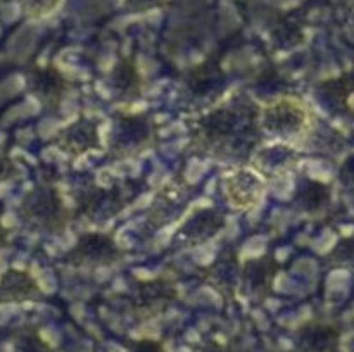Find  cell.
<instances>
[{"instance_id":"1","label":"cell","mask_w":354,"mask_h":352,"mask_svg":"<svg viewBox=\"0 0 354 352\" xmlns=\"http://www.w3.org/2000/svg\"><path fill=\"white\" fill-rule=\"evenodd\" d=\"M248 128H259V109L252 106H223L213 110L201 123V137L209 148L237 147L239 140H248Z\"/></svg>"},{"instance_id":"2","label":"cell","mask_w":354,"mask_h":352,"mask_svg":"<svg viewBox=\"0 0 354 352\" xmlns=\"http://www.w3.org/2000/svg\"><path fill=\"white\" fill-rule=\"evenodd\" d=\"M310 124L306 104L294 95H283L259 107L261 131L277 138H292L304 133Z\"/></svg>"},{"instance_id":"5","label":"cell","mask_w":354,"mask_h":352,"mask_svg":"<svg viewBox=\"0 0 354 352\" xmlns=\"http://www.w3.org/2000/svg\"><path fill=\"white\" fill-rule=\"evenodd\" d=\"M100 123L92 117H78L76 121L62 128L55 137V144L69 157H82L92 150L102 148Z\"/></svg>"},{"instance_id":"13","label":"cell","mask_w":354,"mask_h":352,"mask_svg":"<svg viewBox=\"0 0 354 352\" xmlns=\"http://www.w3.org/2000/svg\"><path fill=\"white\" fill-rule=\"evenodd\" d=\"M17 352H55V351L47 340H44V338L40 337V335L31 333V335H26V337L19 342Z\"/></svg>"},{"instance_id":"4","label":"cell","mask_w":354,"mask_h":352,"mask_svg":"<svg viewBox=\"0 0 354 352\" xmlns=\"http://www.w3.org/2000/svg\"><path fill=\"white\" fill-rule=\"evenodd\" d=\"M123 259V251L111 235L102 231L83 233L69 252V262L75 268H100L113 266Z\"/></svg>"},{"instance_id":"14","label":"cell","mask_w":354,"mask_h":352,"mask_svg":"<svg viewBox=\"0 0 354 352\" xmlns=\"http://www.w3.org/2000/svg\"><path fill=\"white\" fill-rule=\"evenodd\" d=\"M194 352H239L234 344L218 337H207L197 344Z\"/></svg>"},{"instance_id":"10","label":"cell","mask_w":354,"mask_h":352,"mask_svg":"<svg viewBox=\"0 0 354 352\" xmlns=\"http://www.w3.org/2000/svg\"><path fill=\"white\" fill-rule=\"evenodd\" d=\"M111 86L121 100H133L142 92V79L138 68L130 59H123L111 75Z\"/></svg>"},{"instance_id":"12","label":"cell","mask_w":354,"mask_h":352,"mask_svg":"<svg viewBox=\"0 0 354 352\" xmlns=\"http://www.w3.org/2000/svg\"><path fill=\"white\" fill-rule=\"evenodd\" d=\"M61 0H21V9L31 19H40L57 9Z\"/></svg>"},{"instance_id":"15","label":"cell","mask_w":354,"mask_h":352,"mask_svg":"<svg viewBox=\"0 0 354 352\" xmlns=\"http://www.w3.org/2000/svg\"><path fill=\"white\" fill-rule=\"evenodd\" d=\"M128 352H166V347L156 338H137L128 344Z\"/></svg>"},{"instance_id":"9","label":"cell","mask_w":354,"mask_h":352,"mask_svg":"<svg viewBox=\"0 0 354 352\" xmlns=\"http://www.w3.org/2000/svg\"><path fill=\"white\" fill-rule=\"evenodd\" d=\"M225 224L223 214L214 209H203L194 214L182 228H180V238L185 244H203V242L213 238L221 226Z\"/></svg>"},{"instance_id":"16","label":"cell","mask_w":354,"mask_h":352,"mask_svg":"<svg viewBox=\"0 0 354 352\" xmlns=\"http://www.w3.org/2000/svg\"><path fill=\"white\" fill-rule=\"evenodd\" d=\"M127 3L130 7H133L135 10H147L152 7L161 6L162 0H127Z\"/></svg>"},{"instance_id":"3","label":"cell","mask_w":354,"mask_h":352,"mask_svg":"<svg viewBox=\"0 0 354 352\" xmlns=\"http://www.w3.org/2000/svg\"><path fill=\"white\" fill-rule=\"evenodd\" d=\"M178 297V290L165 276L142 280L131 297V311L137 321H149L161 316Z\"/></svg>"},{"instance_id":"6","label":"cell","mask_w":354,"mask_h":352,"mask_svg":"<svg viewBox=\"0 0 354 352\" xmlns=\"http://www.w3.org/2000/svg\"><path fill=\"white\" fill-rule=\"evenodd\" d=\"M265 182L258 171L251 168L235 169L225 179V192L228 200L239 209H251L261 200Z\"/></svg>"},{"instance_id":"8","label":"cell","mask_w":354,"mask_h":352,"mask_svg":"<svg viewBox=\"0 0 354 352\" xmlns=\"http://www.w3.org/2000/svg\"><path fill=\"white\" fill-rule=\"evenodd\" d=\"M277 271H279V266H277L275 259L270 257V255L251 259L249 262H245L241 273L242 285H248L245 289L251 295L263 297L272 290L273 280L277 278Z\"/></svg>"},{"instance_id":"7","label":"cell","mask_w":354,"mask_h":352,"mask_svg":"<svg viewBox=\"0 0 354 352\" xmlns=\"http://www.w3.org/2000/svg\"><path fill=\"white\" fill-rule=\"evenodd\" d=\"M339 338V331L330 324L308 321L297 330L296 347L299 352H337Z\"/></svg>"},{"instance_id":"11","label":"cell","mask_w":354,"mask_h":352,"mask_svg":"<svg viewBox=\"0 0 354 352\" xmlns=\"http://www.w3.org/2000/svg\"><path fill=\"white\" fill-rule=\"evenodd\" d=\"M40 78L41 79H38V95L44 97L45 100L48 99L50 102H59L68 88V81L64 76L55 68H48L40 72Z\"/></svg>"}]
</instances>
